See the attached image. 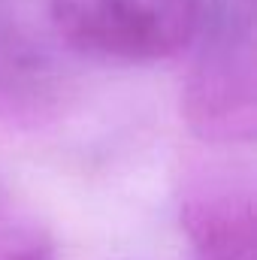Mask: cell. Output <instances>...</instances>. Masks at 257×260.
I'll use <instances>...</instances> for the list:
<instances>
[{"mask_svg":"<svg viewBox=\"0 0 257 260\" xmlns=\"http://www.w3.org/2000/svg\"><path fill=\"white\" fill-rule=\"evenodd\" d=\"M182 85V121L206 145H245L257 133L254 0H209Z\"/></svg>","mask_w":257,"mask_h":260,"instance_id":"cell-1","label":"cell"},{"mask_svg":"<svg viewBox=\"0 0 257 260\" xmlns=\"http://www.w3.org/2000/svg\"><path fill=\"white\" fill-rule=\"evenodd\" d=\"M209 0H49L67 52L112 67H151L191 52Z\"/></svg>","mask_w":257,"mask_h":260,"instance_id":"cell-2","label":"cell"},{"mask_svg":"<svg viewBox=\"0 0 257 260\" xmlns=\"http://www.w3.org/2000/svg\"><path fill=\"white\" fill-rule=\"evenodd\" d=\"M70 100V79L52 43L15 0H0V121L43 127Z\"/></svg>","mask_w":257,"mask_h":260,"instance_id":"cell-3","label":"cell"},{"mask_svg":"<svg viewBox=\"0 0 257 260\" xmlns=\"http://www.w3.org/2000/svg\"><path fill=\"white\" fill-rule=\"evenodd\" d=\"M179 221L203 260H254V182L248 170L197 164L182 179Z\"/></svg>","mask_w":257,"mask_h":260,"instance_id":"cell-4","label":"cell"},{"mask_svg":"<svg viewBox=\"0 0 257 260\" xmlns=\"http://www.w3.org/2000/svg\"><path fill=\"white\" fill-rule=\"evenodd\" d=\"M0 260H55V245L43 230H18Z\"/></svg>","mask_w":257,"mask_h":260,"instance_id":"cell-5","label":"cell"},{"mask_svg":"<svg viewBox=\"0 0 257 260\" xmlns=\"http://www.w3.org/2000/svg\"><path fill=\"white\" fill-rule=\"evenodd\" d=\"M15 233H18V227L9 221V215H6V197L0 191V254H3V248L15 239Z\"/></svg>","mask_w":257,"mask_h":260,"instance_id":"cell-6","label":"cell"}]
</instances>
